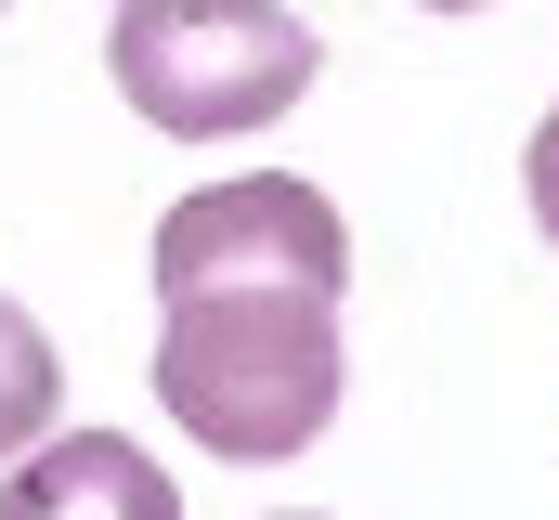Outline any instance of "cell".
Instances as JSON below:
<instances>
[{"mask_svg": "<svg viewBox=\"0 0 559 520\" xmlns=\"http://www.w3.org/2000/svg\"><path fill=\"white\" fill-rule=\"evenodd\" d=\"M209 286H299L338 299L352 286V222L299 182V169H235L209 196H182L156 222V299H209Z\"/></svg>", "mask_w": 559, "mask_h": 520, "instance_id": "obj_3", "label": "cell"}, {"mask_svg": "<svg viewBox=\"0 0 559 520\" xmlns=\"http://www.w3.org/2000/svg\"><path fill=\"white\" fill-rule=\"evenodd\" d=\"M429 13H481V0H429Z\"/></svg>", "mask_w": 559, "mask_h": 520, "instance_id": "obj_7", "label": "cell"}, {"mask_svg": "<svg viewBox=\"0 0 559 520\" xmlns=\"http://www.w3.org/2000/svg\"><path fill=\"white\" fill-rule=\"evenodd\" d=\"M131 118L182 130V143H235V130L286 118L325 66V39L286 13V0H118V39H105Z\"/></svg>", "mask_w": 559, "mask_h": 520, "instance_id": "obj_2", "label": "cell"}, {"mask_svg": "<svg viewBox=\"0 0 559 520\" xmlns=\"http://www.w3.org/2000/svg\"><path fill=\"white\" fill-rule=\"evenodd\" d=\"M0 520H182V495H169V469L143 442H118V429H52V442L13 456Z\"/></svg>", "mask_w": 559, "mask_h": 520, "instance_id": "obj_4", "label": "cell"}, {"mask_svg": "<svg viewBox=\"0 0 559 520\" xmlns=\"http://www.w3.org/2000/svg\"><path fill=\"white\" fill-rule=\"evenodd\" d=\"M521 182H534V222H547V248H559V118L534 130V156H521Z\"/></svg>", "mask_w": 559, "mask_h": 520, "instance_id": "obj_6", "label": "cell"}, {"mask_svg": "<svg viewBox=\"0 0 559 520\" xmlns=\"http://www.w3.org/2000/svg\"><path fill=\"white\" fill-rule=\"evenodd\" d=\"M52 416H66V365H52V339L0 299V456L52 442Z\"/></svg>", "mask_w": 559, "mask_h": 520, "instance_id": "obj_5", "label": "cell"}, {"mask_svg": "<svg viewBox=\"0 0 559 520\" xmlns=\"http://www.w3.org/2000/svg\"><path fill=\"white\" fill-rule=\"evenodd\" d=\"M156 403H169L209 456L274 469V456H299V442L338 416V312L299 299V286L169 299V326H156Z\"/></svg>", "mask_w": 559, "mask_h": 520, "instance_id": "obj_1", "label": "cell"}]
</instances>
